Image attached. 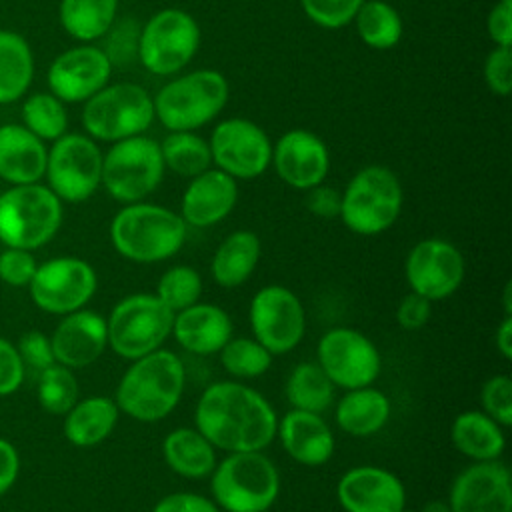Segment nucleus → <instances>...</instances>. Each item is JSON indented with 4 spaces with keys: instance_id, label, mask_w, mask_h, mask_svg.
Segmentation results:
<instances>
[{
    "instance_id": "obj_1",
    "label": "nucleus",
    "mask_w": 512,
    "mask_h": 512,
    "mask_svg": "<svg viewBox=\"0 0 512 512\" xmlns=\"http://www.w3.org/2000/svg\"><path fill=\"white\" fill-rule=\"evenodd\" d=\"M278 414L252 386L240 380L208 384L194 408V426L222 452L264 450L276 438Z\"/></svg>"
},
{
    "instance_id": "obj_2",
    "label": "nucleus",
    "mask_w": 512,
    "mask_h": 512,
    "mask_svg": "<svg viewBox=\"0 0 512 512\" xmlns=\"http://www.w3.org/2000/svg\"><path fill=\"white\" fill-rule=\"evenodd\" d=\"M184 386L186 368L182 358L168 348H158L130 360L118 380L114 402L120 414L152 424L174 412L182 400Z\"/></svg>"
},
{
    "instance_id": "obj_3",
    "label": "nucleus",
    "mask_w": 512,
    "mask_h": 512,
    "mask_svg": "<svg viewBox=\"0 0 512 512\" xmlns=\"http://www.w3.org/2000/svg\"><path fill=\"white\" fill-rule=\"evenodd\" d=\"M188 226L182 216L152 202L124 204L110 222L114 250L136 264L164 262L180 252Z\"/></svg>"
},
{
    "instance_id": "obj_4",
    "label": "nucleus",
    "mask_w": 512,
    "mask_h": 512,
    "mask_svg": "<svg viewBox=\"0 0 512 512\" xmlns=\"http://www.w3.org/2000/svg\"><path fill=\"white\" fill-rule=\"evenodd\" d=\"M208 478L222 512H268L280 494V472L264 450L228 452Z\"/></svg>"
},
{
    "instance_id": "obj_5",
    "label": "nucleus",
    "mask_w": 512,
    "mask_h": 512,
    "mask_svg": "<svg viewBox=\"0 0 512 512\" xmlns=\"http://www.w3.org/2000/svg\"><path fill=\"white\" fill-rule=\"evenodd\" d=\"M230 86L222 72L198 68L176 74L154 96V118L168 130H198L228 104Z\"/></svg>"
},
{
    "instance_id": "obj_6",
    "label": "nucleus",
    "mask_w": 512,
    "mask_h": 512,
    "mask_svg": "<svg viewBox=\"0 0 512 512\" xmlns=\"http://www.w3.org/2000/svg\"><path fill=\"white\" fill-rule=\"evenodd\" d=\"M340 220L358 236H378L400 218L404 190L394 170L384 164L360 168L340 192Z\"/></svg>"
},
{
    "instance_id": "obj_7",
    "label": "nucleus",
    "mask_w": 512,
    "mask_h": 512,
    "mask_svg": "<svg viewBox=\"0 0 512 512\" xmlns=\"http://www.w3.org/2000/svg\"><path fill=\"white\" fill-rule=\"evenodd\" d=\"M82 104L84 134L96 142L140 136L156 120L152 94L136 82H108Z\"/></svg>"
},
{
    "instance_id": "obj_8",
    "label": "nucleus",
    "mask_w": 512,
    "mask_h": 512,
    "mask_svg": "<svg viewBox=\"0 0 512 512\" xmlns=\"http://www.w3.org/2000/svg\"><path fill=\"white\" fill-rule=\"evenodd\" d=\"M62 216V200L48 186H10L0 194V242L6 248H40L56 236Z\"/></svg>"
},
{
    "instance_id": "obj_9",
    "label": "nucleus",
    "mask_w": 512,
    "mask_h": 512,
    "mask_svg": "<svg viewBox=\"0 0 512 512\" xmlns=\"http://www.w3.org/2000/svg\"><path fill=\"white\" fill-rule=\"evenodd\" d=\"M174 312L154 292L128 294L114 304L106 318L108 346L124 360L150 354L172 334Z\"/></svg>"
},
{
    "instance_id": "obj_10",
    "label": "nucleus",
    "mask_w": 512,
    "mask_h": 512,
    "mask_svg": "<svg viewBox=\"0 0 512 512\" xmlns=\"http://www.w3.org/2000/svg\"><path fill=\"white\" fill-rule=\"evenodd\" d=\"M160 144L146 136L112 142L102 156V184L108 196L120 204L146 200L164 178Z\"/></svg>"
},
{
    "instance_id": "obj_11",
    "label": "nucleus",
    "mask_w": 512,
    "mask_h": 512,
    "mask_svg": "<svg viewBox=\"0 0 512 512\" xmlns=\"http://www.w3.org/2000/svg\"><path fill=\"white\" fill-rule=\"evenodd\" d=\"M200 38V26L190 12L162 8L140 28L136 58L154 76H176L194 60Z\"/></svg>"
},
{
    "instance_id": "obj_12",
    "label": "nucleus",
    "mask_w": 512,
    "mask_h": 512,
    "mask_svg": "<svg viewBox=\"0 0 512 512\" xmlns=\"http://www.w3.org/2000/svg\"><path fill=\"white\" fill-rule=\"evenodd\" d=\"M102 156L98 142L88 134L66 132L48 148L46 186L62 202L88 200L102 184Z\"/></svg>"
},
{
    "instance_id": "obj_13",
    "label": "nucleus",
    "mask_w": 512,
    "mask_h": 512,
    "mask_svg": "<svg viewBox=\"0 0 512 512\" xmlns=\"http://www.w3.org/2000/svg\"><path fill=\"white\" fill-rule=\"evenodd\" d=\"M316 362L342 390L370 386L382 372L378 346L364 332L350 326H336L320 336Z\"/></svg>"
},
{
    "instance_id": "obj_14",
    "label": "nucleus",
    "mask_w": 512,
    "mask_h": 512,
    "mask_svg": "<svg viewBox=\"0 0 512 512\" xmlns=\"http://www.w3.org/2000/svg\"><path fill=\"white\" fill-rule=\"evenodd\" d=\"M248 324L256 338L274 356L292 352L306 334V312L296 292L282 284L262 286L250 300Z\"/></svg>"
},
{
    "instance_id": "obj_15",
    "label": "nucleus",
    "mask_w": 512,
    "mask_h": 512,
    "mask_svg": "<svg viewBox=\"0 0 512 512\" xmlns=\"http://www.w3.org/2000/svg\"><path fill=\"white\" fill-rule=\"evenodd\" d=\"M212 166L234 180H254L270 168L272 140L266 130L248 118H224L208 138Z\"/></svg>"
},
{
    "instance_id": "obj_16",
    "label": "nucleus",
    "mask_w": 512,
    "mask_h": 512,
    "mask_svg": "<svg viewBox=\"0 0 512 512\" xmlns=\"http://www.w3.org/2000/svg\"><path fill=\"white\" fill-rule=\"evenodd\" d=\"M98 288L90 262L76 256H58L38 264L28 290L32 302L56 316L84 308Z\"/></svg>"
},
{
    "instance_id": "obj_17",
    "label": "nucleus",
    "mask_w": 512,
    "mask_h": 512,
    "mask_svg": "<svg viewBox=\"0 0 512 512\" xmlns=\"http://www.w3.org/2000/svg\"><path fill=\"white\" fill-rule=\"evenodd\" d=\"M404 276L412 292L434 304L450 298L462 286L466 260L456 244L444 238H424L410 248Z\"/></svg>"
},
{
    "instance_id": "obj_18",
    "label": "nucleus",
    "mask_w": 512,
    "mask_h": 512,
    "mask_svg": "<svg viewBox=\"0 0 512 512\" xmlns=\"http://www.w3.org/2000/svg\"><path fill=\"white\" fill-rule=\"evenodd\" d=\"M114 64L104 48L92 42H80L60 52L48 66V92L64 104H80L110 82Z\"/></svg>"
},
{
    "instance_id": "obj_19",
    "label": "nucleus",
    "mask_w": 512,
    "mask_h": 512,
    "mask_svg": "<svg viewBox=\"0 0 512 512\" xmlns=\"http://www.w3.org/2000/svg\"><path fill=\"white\" fill-rule=\"evenodd\" d=\"M270 166L286 186L306 192L326 180L330 152L318 134L290 128L272 144Z\"/></svg>"
},
{
    "instance_id": "obj_20",
    "label": "nucleus",
    "mask_w": 512,
    "mask_h": 512,
    "mask_svg": "<svg viewBox=\"0 0 512 512\" xmlns=\"http://www.w3.org/2000/svg\"><path fill=\"white\" fill-rule=\"evenodd\" d=\"M452 512H512V476L504 462H472L448 490Z\"/></svg>"
},
{
    "instance_id": "obj_21",
    "label": "nucleus",
    "mask_w": 512,
    "mask_h": 512,
    "mask_svg": "<svg viewBox=\"0 0 512 512\" xmlns=\"http://www.w3.org/2000/svg\"><path fill=\"white\" fill-rule=\"evenodd\" d=\"M336 500L344 512H398L406 508V488L392 470L362 464L340 476Z\"/></svg>"
},
{
    "instance_id": "obj_22",
    "label": "nucleus",
    "mask_w": 512,
    "mask_h": 512,
    "mask_svg": "<svg viewBox=\"0 0 512 512\" xmlns=\"http://www.w3.org/2000/svg\"><path fill=\"white\" fill-rule=\"evenodd\" d=\"M50 344L58 364L70 370L86 368L108 348L106 318L88 308L68 312L54 328Z\"/></svg>"
},
{
    "instance_id": "obj_23",
    "label": "nucleus",
    "mask_w": 512,
    "mask_h": 512,
    "mask_svg": "<svg viewBox=\"0 0 512 512\" xmlns=\"http://www.w3.org/2000/svg\"><path fill=\"white\" fill-rule=\"evenodd\" d=\"M238 180L210 166L188 180L182 192L180 216L186 226L210 228L220 224L238 204Z\"/></svg>"
},
{
    "instance_id": "obj_24",
    "label": "nucleus",
    "mask_w": 512,
    "mask_h": 512,
    "mask_svg": "<svg viewBox=\"0 0 512 512\" xmlns=\"http://www.w3.org/2000/svg\"><path fill=\"white\" fill-rule=\"evenodd\" d=\"M276 438L282 450L298 464L316 468L326 464L336 452V438L322 414L288 410L276 424Z\"/></svg>"
},
{
    "instance_id": "obj_25",
    "label": "nucleus",
    "mask_w": 512,
    "mask_h": 512,
    "mask_svg": "<svg viewBox=\"0 0 512 512\" xmlns=\"http://www.w3.org/2000/svg\"><path fill=\"white\" fill-rule=\"evenodd\" d=\"M176 344L190 354L210 356L218 354L222 346L234 336L230 314L212 302H196L174 314L172 334Z\"/></svg>"
},
{
    "instance_id": "obj_26",
    "label": "nucleus",
    "mask_w": 512,
    "mask_h": 512,
    "mask_svg": "<svg viewBox=\"0 0 512 512\" xmlns=\"http://www.w3.org/2000/svg\"><path fill=\"white\" fill-rule=\"evenodd\" d=\"M48 148L22 124L0 126V178L12 186L44 178Z\"/></svg>"
},
{
    "instance_id": "obj_27",
    "label": "nucleus",
    "mask_w": 512,
    "mask_h": 512,
    "mask_svg": "<svg viewBox=\"0 0 512 512\" xmlns=\"http://www.w3.org/2000/svg\"><path fill=\"white\" fill-rule=\"evenodd\" d=\"M392 414L390 398L370 386L346 390L334 408L336 426L356 438H366L380 432Z\"/></svg>"
},
{
    "instance_id": "obj_28",
    "label": "nucleus",
    "mask_w": 512,
    "mask_h": 512,
    "mask_svg": "<svg viewBox=\"0 0 512 512\" xmlns=\"http://www.w3.org/2000/svg\"><path fill=\"white\" fill-rule=\"evenodd\" d=\"M166 466L186 480L208 478L218 462L216 448L196 426H178L162 440Z\"/></svg>"
},
{
    "instance_id": "obj_29",
    "label": "nucleus",
    "mask_w": 512,
    "mask_h": 512,
    "mask_svg": "<svg viewBox=\"0 0 512 512\" xmlns=\"http://www.w3.org/2000/svg\"><path fill=\"white\" fill-rule=\"evenodd\" d=\"M262 242L252 230L230 232L214 250L210 260L212 280L222 288L242 286L258 268Z\"/></svg>"
},
{
    "instance_id": "obj_30",
    "label": "nucleus",
    "mask_w": 512,
    "mask_h": 512,
    "mask_svg": "<svg viewBox=\"0 0 512 512\" xmlns=\"http://www.w3.org/2000/svg\"><path fill=\"white\" fill-rule=\"evenodd\" d=\"M120 410L114 398L88 396L64 414V436L72 446L92 448L102 444L116 428Z\"/></svg>"
},
{
    "instance_id": "obj_31",
    "label": "nucleus",
    "mask_w": 512,
    "mask_h": 512,
    "mask_svg": "<svg viewBox=\"0 0 512 512\" xmlns=\"http://www.w3.org/2000/svg\"><path fill=\"white\" fill-rule=\"evenodd\" d=\"M450 440L472 462L500 460L506 448L504 428L482 410L460 412L450 426Z\"/></svg>"
},
{
    "instance_id": "obj_32",
    "label": "nucleus",
    "mask_w": 512,
    "mask_h": 512,
    "mask_svg": "<svg viewBox=\"0 0 512 512\" xmlns=\"http://www.w3.org/2000/svg\"><path fill=\"white\" fill-rule=\"evenodd\" d=\"M34 80V54L28 40L0 28V106L26 96Z\"/></svg>"
},
{
    "instance_id": "obj_33",
    "label": "nucleus",
    "mask_w": 512,
    "mask_h": 512,
    "mask_svg": "<svg viewBox=\"0 0 512 512\" xmlns=\"http://www.w3.org/2000/svg\"><path fill=\"white\" fill-rule=\"evenodd\" d=\"M120 0H60L58 20L62 30L78 42L104 38L118 16Z\"/></svg>"
},
{
    "instance_id": "obj_34",
    "label": "nucleus",
    "mask_w": 512,
    "mask_h": 512,
    "mask_svg": "<svg viewBox=\"0 0 512 512\" xmlns=\"http://www.w3.org/2000/svg\"><path fill=\"white\" fill-rule=\"evenodd\" d=\"M336 386L316 360L296 364L284 384V396L294 410L322 414L334 404Z\"/></svg>"
},
{
    "instance_id": "obj_35",
    "label": "nucleus",
    "mask_w": 512,
    "mask_h": 512,
    "mask_svg": "<svg viewBox=\"0 0 512 512\" xmlns=\"http://www.w3.org/2000/svg\"><path fill=\"white\" fill-rule=\"evenodd\" d=\"M358 38L372 50H390L402 40L400 12L386 0H364L352 20Z\"/></svg>"
},
{
    "instance_id": "obj_36",
    "label": "nucleus",
    "mask_w": 512,
    "mask_h": 512,
    "mask_svg": "<svg viewBox=\"0 0 512 512\" xmlns=\"http://www.w3.org/2000/svg\"><path fill=\"white\" fill-rule=\"evenodd\" d=\"M158 144L164 168L182 178L190 180L212 166L208 140L194 130L168 132Z\"/></svg>"
},
{
    "instance_id": "obj_37",
    "label": "nucleus",
    "mask_w": 512,
    "mask_h": 512,
    "mask_svg": "<svg viewBox=\"0 0 512 512\" xmlns=\"http://www.w3.org/2000/svg\"><path fill=\"white\" fill-rule=\"evenodd\" d=\"M218 360L228 376L244 382L264 376L274 362V354L252 336H232L218 352Z\"/></svg>"
},
{
    "instance_id": "obj_38",
    "label": "nucleus",
    "mask_w": 512,
    "mask_h": 512,
    "mask_svg": "<svg viewBox=\"0 0 512 512\" xmlns=\"http://www.w3.org/2000/svg\"><path fill=\"white\" fill-rule=\"evenodd\" d=\"M22 126L44 142H54L68 132L66 104L52 92H34L22 104Z\"/></svg>"
},
{
    "instance_id": "obj_39",
    "label": "nucleus",
    "mask_w": 512,
    "mask_h": 512,
    "mask_svg": "<svg viewBox=\"0 0 512 512\" xmlns=\"http://www.w3.org/2000/svg\"><path fill=\"white\" fill-rule=\"evenodd\" d=\"M202 276L196 268L188 264H174L166 268L156 284L158 300L168 306L174 314L196 304L202 296Z\"/></svg>"
},
{
    "instance_id": "obj_40",
    "label": "nucleus",
    "mask_w": 512,
    "mask_h": 512,
    "mask_svg": "<svg viewBox=\"0 0 512 512\" xmlns=\"http://www.w3.org/2000/svg\"><path fill=\"white\" fill-rule=\"evenodd\" d=\"M80 386L74 372L58 362L44 368L38 376V402L54 416H64L78 402Z\"/></svg>"
},
{
    "instance_id": "obj_41",
    "label": "nucleus",
    "mask_w": 512,
    "mask_h": 512,
    "mask_svg": "<svg viewBox=\"0 0 512 512\" xmlns=\"http://www.w3.org/2000/svg\"><path fill=\"white\" fill-rule=\"evenodd\" d=\"M304 16L324 30H338L352 24L364 0H298Z\"/></svg>"
},
{
    "instance_id": "obj_42",
    "label": "nucleus",
    "mask_w": 512,
    "mask_h": 512,
    "mask_svg": "<svg viewBox=\"0 0 512 512\" xmlns=\"http://www.w3.org/2000/svg\"><path fill=\"white\" fill-rule=\"evenodd\" d=\"M482 412L494 418L502 428L512 426V380L508 374L490 376L480 388Z\"/></svg>"
},
{
    "instance_id": "obj_43",
    "label": "nucleus",
    "mask_w": 512,
    "mask_h": 512,
    "mask_svg": "<svg viewBox=\"0 0 512 512\" xmlns=\"http://www.w3.org/2000/svg\"><path fill=\"white\" fill-rule=\"evenodd\" d=\"M482 76L494 96H508L512 90V48L494 46L484 58Z\"/></svg>"
},
{
    "instance_id": "obj_44",
    "label": "nucleus",
    "mask_w": 512,
    "mask_h": 512,
    "mask_svg": "<svg viewBox=\"0 0 512 512\" xmlns=\"http://www.w3.org/2000/svg\"><path fill=\"white\" fill-rule=\"evenodd\" d=\"M36 268H38V262L32 256V250L6 248L0 254V280L6 282L8 286H14V288L28 286Z\"/></svg>"
},
{
    "instance_id": "obj_45",
    "label": "nucleus",
    "mask_w": 512,
    "mask_h": 512,
    "mask_svg": "<svg viewBox=\"0 0 512 512\" xmlns=\"http://www.w3.org/2000/svg\"><path fill=\"white\" fill-rule=\"evenodd\" d=\"M16 348H18V354H20L24 366H30L38 372H42L44 368H48L50 364L56 362L50 338L38 330H30V332L22 334Z\"/></svg>"
},
{
    "instance_id": "obj_46",
    "label": "nucleus",
    "mask_w": 512,
    "mask_h": 512,
    "mask_svg": "<svg viewBox=\"0 0 512 512\" xmlns=\"http://www.w3.org/2000/svg\"><path fill=\"white\" fill-rule=\"evenodd\" d=\"M432 316V302L416 292H408L396 306V322L406 332H416L428 324Z\"/></svg>"
},
{
    "instance_id": "obj_47",
    "label": "nucleus",
    "mask_w": 512,
    "mask_h": 512,
    "mask_svg": "<svg viewBox=\"0 0 512 512\" xmlns=\"http://www.w3.org/2000/svg\"><path fill=\"white\" fill-rule=\"evenodd\" d=\"M24 362L18 348L0 336V396L14 394L24 380Z\"/></svg>"
},
{
    "instance_id": "obj_48",
    "label": "nucleus",
    "mask_w": 512,
    "mask_h": 512,
    "mask_svg": "<svg viewBox=\"0 0 512 512\" xmlns=\"http://www.w3.org/2000/svg\"><path fill=\"white\" fill-rule=\"evenodd\" d=\"M152 512H222L216 502L198 492H172L162 496Z\"/></svg>"
},
{
    "instance_id": "obj_49",
    "label": "nucleus",
    "mask_w": 512,
    "mask_h": 512,
    "mask_svg": "<svg viewBox=\"0 0 512 512\" xmlns=\"http://www.w3.org/2000/svg\"><path fill=\"white\" fill-rule=\"evenodd\" d=\"M340 198H342L340 190L322 182V184L306 190L304 206L312 216L332 220V218L340 216Z\"/></svg>"
},
{
    "instance_id": "obj_50",
    "label": "nucleus",
    "mask_w": 512,
    "mask_h": 512,
    "mask_svg": "<svg viewBox=\"0 0 512 512\" xmlns=\"http://www.w3.org/2000/svg\"><path fill=\"white\" fill-rule=\"evenodd\" d=\"M486 32L494 46H512V0H498L486 16Z\"/></svg>"
},
{
    "instance_id": "obj_51",
    "label": "nucleus",
    "mask_w": 512,
    "mask_h": 512,
    "mask_svg": "<svg viewBox=\"0 0 512 512\" xmlns=\"http://www.w3.org/2000/svg\"><path fill=\"white\" fill-rule=\"evenodd\" d=\"M20 472V456L12 442L0 438V496L6 494L16 482Z\"/></svg>"
},
{
    "instance_id": "obj_52",
    "label": "nucleus",
    "mask_w": 512,
    "mask_h": 512,
    "mask_svg": "<svg viewBox=\"0 0 512 512\" xmlns=\"http://www.w3.org/2000/svg\"><path fill=\"white\" fill-rule=\"evenodd\" d=\"M494 346L504 360L512 358V316H504L494 334Z\"/></svg>"
},
{
    "instance_id": "obj_53",
    "label": "nucleus",
    "mask_w": 512,
    "mask_h": 512,
    "mask_svg": "<svg viewBox=\"0 0 512 512\" xmlns=\"http://www.w3.org/2000/svg\"><path fill=\"white\" fill-rule=\"evenodd\" d=\"M420 512H452L448 500H430L422 506Z\"/></svg>"
},
{
    "instance_id": "obj_54",
    "label": "nucleus",
    "mask_w": 512,
    "mask_h": 512,
    "mask_svg": "<svg viewBox=\"0 0 512 512\" xmlns=\"http://www.w3.org/2000/svg\"><path fill=\"white\" fill-rule=\"evenodd\" d=\"M502 302H504V316H512V284L510 282H506L504 286Z\"/></svg>"
},
{
    "instance_id": "obj_55",
    "label": "nucleus",
    "mask_w": 512,
    "mask_h": 512,
    "mask_svg": "<svg viewBox=\"0 0 512 512\" xmlns=\"http://www.w3.org/2000/svg\"><path fill=\"white\" fill-rule=\"evenodd\" d=\"M398 512H412V510H406V508H402V510H398Z\"/></svg>"
}]
</instances>
